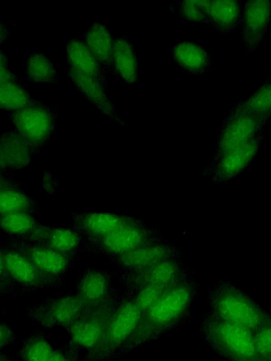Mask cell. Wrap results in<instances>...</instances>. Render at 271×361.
I'll return each instance as SVG.
<instances>
[{"mask_svg":"<svg viewBox=\"0 0 271 361\" xmlns=\"http://www.w3.org/2000/svg\"><path fill=\"white\" fill-rule=\"evenodd\" d=\"M209 311L217 317L253 332L271 320V313L243 290L221 281L208 295Z\"/></svg>","mask_w":271,"mask_h":361,"instance_id":"3957f363","label":"cell"},{"mask_svg":"<svg viewBox=\"0 0 271 361\" xmlns=\"http://www.w3.org/2000/svg\"><path fill=\"white\" fill-rule=\"evenodd\" d=\"M141 313L134 300L121 293L119 307L100 340L83 356V361H112L119 347L131 334Z\"/></svg>","mask_w":271,"mask_h":361,"instance_id":"5b68a950","label":"cell"},{"mask_svg":"<svg viewBox=\"0 0 271 361\" xmlns=\"http://www.w3.org/2000/svg\"><path fill=\"white\" fill-rule=\"evenodd\" d=\"M88 308L77 293H67L27 307L26 315L44 330L61 326L66 331Z\"/></svg>","mask_w":271,"mask_h":361,"instance_id":"9c48e42d","label":"cell"},{"mask_svg":"<svg viewBox=\"0 0 271 361\" xmlns=\"http://www.w3.org/2000/svg\"><path fill=\"white\" fill-rule=\"evenodd\" d=\"M80 348L69 342L59 348H54L50 361H83Z\"/></svg>","mask_w":271,"mask_h":361,"instance_id":"e575fe53","label":"cell"},{"mask_svg":"<svg viewBox=\"0 0 271 361\" xmlns=\"http://www.w3.org/2000/svg\"><path fill=\"white\" fill-rule=\"evenodd\" d=\"M30 243L77 257L82 245H83V238L73 228H66L44 225Z\"/></svg>","mask_w":271,"mask_h":361,"instance_id":"ffe728a7","label":"cell"},{"mask_svg":"<svg viewBox=\"0 0 271 361\" xmlns=\"http://www.w3.org/2000/svg\"><path fill=\"white\" fill-rule=\"evenodd\" d=\"M198 295L199 286L191 277L172 285L155 304L141 313L131 334L112 360L185 326Z\"/></svg>","mask_w":271,"mask_h":361,"instance_id":"6da1fadb","label":"cell"},{"mask_svg":"<svg viewBox=\"0 0 271 361\" xmlns=\"http://www.w3.org/2000/svg\"><path fill=\"white\" fill-rule=\"evenodd\" d=\"M4 243L23 254L46 279L50 288L64 283L77 258L30 243L9 239Z\"/></svg>","mask_w":271,"mask_h":361,"instance_id":"8fae6325","label":"cell"},{"mask_svg":"<svg viewBox=\"0 0 271 361\" xmlns=\"http://www.w3.org/2000/svg\"><path fill=\"white\" fill-rule=\"evenodd\" d=\"M7 62V57L1 49L0 53V83L21 80L19 76L8 70Z\"/></svg>","mask_w":271,"mask_h":361,"instance_id":"8d00e7d4","label":"cell"},{"mask_svg":"<svg viewBox=\"0 0 271 361\" xmlns=\"http://www.w3.org/2000/svg\"><path fill=\"white\" fill-rule=\"evenodd\" d=\"M121 294L116 290L102 302L88 308L66 330L69 343L87 351L100 340L119 306Z\"/></svg>","mask_w":271,"mask_h":361,"instance_id":"8992f818","label":"cell"},{"mask_svg":"<svg viewBox=\"0 0 271 361\" xmlns=\"http://www.w3.org/2000/svg\"><path fill=\"white\" fill-rule=\"evenodd\" d=\"M263 135L264 131L244 145L227 152L210 165L215 175L221 180H226L243 171L257 154Z\"/></svg>","mask_w":271,"mask_h":361,"instance_id":"ac0fdd59","label":"cell"},{"mask_svg":"<svg viewBox=\"0 0 271 361\" xmlns=\"http://www.w3.org/2000/svg\"><path fill=\"white\" fill-rule=\"evenodd\" d=\"M205 4L206 1H181L176 6V10L186 22L207 23Z\"/></svg>","mask_w":271,"mask_h":361,"instance_id":"d6a6232c","label":"cell"},{"mask_svg":"<svg viewBox=\"0 0 271 361\" xmlns=\"http://www.w3.org/2000/svg\"><path fill=\"white\" fill-rule=\"evenodd\" d=\"M11 28L6 25L2 20L1 21V43L3 44L9 36V30Z\"/></svg>","mask_w":271,"mask_h":361,"instance_id":"f35d334b","label":"cell"},{"mask_svg":"<svg viewBox=\"0 0 271 361\" xmlns=\"http://www.w3.org/2000/svg\"><path fill=\"white\" fill-rule=\"evenodd\" d=\"M174 61L188 75H201L212 66V59L201 45L191 41H181L170 50Z\"/></svg>","mask_w":271,"mask_h":361,"instance_id":"44dd1931","label":"cell"},{"mask_svg":"<svg viewBox=\"0 0 271 361\" xmlns=\"http://www.w3.org/2000/svg\"><path fill=\"white\" fill-rule=\"evenodd\" d=\"M190 277L177 258L170 259L147 268L121 273L119 282L125 293L151 285H171Z\"/></svg>","mask_w":271,"mask_h":361,"instance_id":"7c38bea8","label":"cell"},{"mask_svg":"<svg viewBox=\"0 0 271 361\" xmlns=\"http://www.w3.org/2000/svg\"><path fill=\"white\" fill-rule=\"evenodd\" d=\"M240 113L271 116V82H264L251 96L236 104L229 114Z\"/></svg>","mask_w":271,"mask_h":361,"instance_id":"4dcf8cb0","label":"cell"},{"mask_svg":"<svg viewBox=\"0 0 271 361\" xmlns=\"http://www.w3.org/2000/svg\"><path fill=\"white\" fill-rule=\"evenodd\" d=\"M40 208L36 201L28 195L16 180L1 174L0 214L26 213L36 216Z\"/></svg>","mask_w":271,"mask_h":361,"instance_id":"7402d4cb","label":"cell"},{"mask_svg":"<svg viewBox=\"0 0 271 361\" xmlns=\"http://www.w3.org/2000/svg\"><path fill=\"white\" fill-rule=\"evenodd\" d=\"M1 109L11 112L24 109L37 99L25 87L22 80L0 83Z\"/></svg>","mask_w":271,"mask_h":361,"instance_id":"f546056e","label":"cell"},{"mask_svg":"<svg viewBox=\"0 0 271 361\" xmlns=\"http://www.w3.org/2000/svg\"><path fill=\"white\" fill-rule=\"evenodd\" d=\"M25 75L34 83L59 85L57 71L52 59L44 52H34L27 59Z\"/></svg>","mask_w":271,"mask_h":361,"instance_id":"f1b7e54d","label":"cell"},{"mask_svg":"<svg viewBox=\"0 0 271 361\" xmlns=\"http://www.w3.org/2000/svg\"><path fill=\"white\" fill-rule=\"evenodd\" d=\"M37 153L17 129L1 134L0 166L1 173L23 170L32 163Z\"/></svg>","mask_w":271,"mask_h":361,"instance_id":"2e32d148","label":"cell"},{"mask_svg":"<svg viewBox=\"0 0 271 361\" xmlns=\"http://www.w3.org/2000/svg\"><path fill=\"white\" fill-rule=\"evenodd\" d=\"M66 62L67 66L72 67L93 78L105 90H107L106 74L84 40L76 37L68 41Z\"/></svg>","mask_w":271,"mask_h":361,"instance_id":"603a6c76","label":"cell"},{"mask_svg":"<svg viewBox=\"0 0 271 361\" xmlns=\"http://www.w3.org/2000/svg\"><path fill=\"white\" fill-rule=\"evenodd\" d=\"M265 83H269V82H271V75H270V77L266 80V81L265 82Z\"/></svg>","mask_w":271,"mask_h":361,"instance_id":"60d3db41","label":"cell"},{"mask_svg":"<svg viewBox=\"0 0 271 361\" xmlns=\"http://www.w3.org/2000/svg\"><path fill=\"white\" fill-rule=\"evenodd\" d=\"M199 331L206 345L227 361H260L253 332L246 328L207 310L201 317Z\"/></svg>","mask_w":271,"mask_h":361,"instance_id":"7a4b0ae2","label":"cell"},{"mask_svg":"<svg viewBox=\"0 0 271 361\" xmlns=\"http://www.w3.org/2000/svg\"><path fill=\"white\" fill-rule=\"evenodd\" d=\"M114 276L111 271L88 268L76 279V293L89 308L94 307L116 290L112 286Z\"/></svg>","mask_w":271,"mask_h":361,"instance_id":"e0dca14e","label":"cell"},{"mask_svg":"<svg viewBox=\"0 0 271 361\" xmlns=\"http://www.w3.org/2000/svg\"><path fill=\"white\" fill-rule=\"evenodd\" d=\"M114 37L104 24L94 23L86 31L84 41L96 57L105 74L110 73L115 78L113 64V44Z\"/></svg>","mask_w":271,"mask_h":361,"instance_id":"d4e9b609","label":"cell"},{"mask_svg":"<svg viewBox=\"0 0 271 361\" xmlns=\"http://www.w3.org/2000/svg\"><path fill=\"white\" fill-rule=\"evenodd\" d=\"M205 10L207 24L218 32L229 33L240 24L243 2L206 1Z\"/></svg>","mask_w":271,"mask_h":361,"instance_id":"484cf974","label":"cell"},{"mask_svg":"<svg viewBox=\"0 0 271 361\" xmlns=\"http://www.w3.org/2000/svg\"><path fill=\"white\" fill-rule=\"evenodd\" d=\"M0 225L6 239L31 243L44 226L35 216L11 213L0 216Z\"/></svg>","mask_w":271,"mask_h":361,"instance_id":"4316f807","label":"cell"},{"mask_svg":"<svg viewBox=\"0 0 271 361\" xmlns=\"http://www.w3.org/2000/svg\"><path fill=\"white\" fill-rule=\"evenodd\" d=\"M271 116L250 114H228L224 120L210 165L227 152L244 145L265 131Z\"/></svg>","mask_w":271,"mask_h":361,"instance_id":"30bf717a","label":"cell"},{"mask_svg":"<svg viewBox=\"0 0 271 361\" xmlns=\"http://www.w3.org/2000/svg\"><path fill=\"white\" fill-rule=\"evenodd\" d=\"M240 25L246 52L256 51L271 25V1H245Z\"/></svg>","mask_w":271,"mask_h":361,"instance_id":"5bb4252c","label":"cell"},{"mask_svg":"<svg viewBox=\"0 0 271 361\" xmlns=\"http://www.w3.org/2000/svg\"><path fill=\"white\" fill-rule=\"evenodd\" d=\"M0 293L13 297L50 288L32 263L21 252L4 243L0 249Z\"/></svg>","mask_w":271,"mask_h":361,"instance_id":"277c9868","label":"cell"},{"mask_svg":"<svg viewBox=\"0 0 271 361\" xmlns=\"http://www.w3.org/2000/svg\"><path fill=\"white\" fill-rule=\"evenodd\" d=\"M253 338L260 361H271V320L254 331Z\"/></svg>","mask_w":271,"mask_h":361,"instance_id":"836d02e7","label":"cell"},{"mask_svg":"<svg viewBox=\"0 0 271 361\" xmlns=\"http://www.w3.org/2000/svg\"><path fill=\"white\" fill-rule=\"evenodd\" d=\"M54 350L44 330L38 328L22 341L16 357L21 361H50Z\"/></svg>","mask_w":271,"mask_h":361,"instance_id":"83f0119b","label":"cell"},{"mask_svg":"<svg viewBox=\"0 0 271 361\" xmlns=\"http://www.w3.org/2000/svg\"><path fill=\"white\" fill-rule=\"evenodd\" d=\"M72 228L84 241L103 238L142 221L121 213L76 212L72 216Z\"/></svg>","mask_w":271,"mask_h":361,"instance_id":"4fadbf2b","label":"cell"},{"mask_svg":"<svg viewBox=\"0 0 271 361\" xmlns=\"http://www.w3.org/2000/svg\"><path fill=\"white\" fill-rule=\"evenodd\" d=\"M54 180H55L52 178V177H51V175L49 173H44V184L45 185L44 190L47 192H50L52 193V191L55 190L54 188L56 187V182Z\"/></svg>","mask_w":271,"mask_h":361,"instance_id":"74e56055","label":"cell"},{"mask_svg":"<svg viewBox=\"0 0 271 361\" xmlns=\"http://www.w3.org/2000/svg\"><path fill=\"white\" fill-rule=\"evenodd\" d=\"M175 247L163 240L154 243L128 253L108 259L122 273L139 271L159 262L177 258Z\"/></svg>","mask_w":271,"mask_h":361,"instance_id":"9a60e30c","label":"cell"},{"mask_svg":"<svg viewBox=\"0 0 271 361\" xmlns=\"http://www.w3.org/2000/svg\"><path fill=\"white\" fill-rule=\"evenodd\" d=\"M66 75L73 82L77 92L102 114L119 125H125L117 114L114 105L106 95V90L96 80L70 66H67Z\"/></svg>","mask_w":271,"mask_h":361,"instance_id":"d6986e66","label":"cell"},{"mask_svg":"<svg viewBox=\"0 0 271 361\" xmlns=\"http://www.w3.org/2000/svg\"><path fill=\"white\" fill-rule=\"evenodd\" d=\"M174 284L147 286L131 293H123L131 297L143 312L155 304Z\"/></svg>","mask_w":271,"mask_h":361,"instance_id":"1f68e13d","label":"cell"},{"mask_svg":"<svg viewBox=\"0 0 271 361\" xmlns=\"http://www.w3.org/2000/svg\"><path fill=\"white\" fill-rule=\"evenodd\" d=\"M17 357L14 356L13 354L11 353H1L0 355V361H20L16 359Z\"/></svg>","mask_w":271,"mask_h":361,"instance_id":"ab89813d","label":"cell"},{"mask_svg":"<svg viewBox=\"0 0 271 361\" xmlns=\"http://www.w3.org/2000/svg\"><path fill=\"white\" fill-rule=\"evenodd\" d=\"M161 240L157 231L140 222L103 238L84 240L83 247L91 253L109 259Z\"/></svg>","mask_w":271,"mask_h":361,"instance_id":"ba28073f","label":"cell"},{"mask_svg":"<svg viewBox=\"0 0 271 361\" xmlns=\"http://www.w3.org/2000/svg\"><path fill=\"white\" fill-rule=\"evenodd\" d=\"M16 338L12 328L5 322L0 324V350L3 353L4 349L11 345Z\"/></svg>","mask_w":271,"mask_h":361,"instance_id":"d590c367","label":"cell"},{"mask_svg":"<svg viewBox=\"0 0 271 361\" xmlns=\"http://www.w3.org/2000/svg\"><path fill=\"white\" fill-rule=\"evenodd\" d=\"M113 64L114 79L124 87L138 81V59L133 43L126 35L114 39Z\"/></svg>","mask_w":271,"mask_h":361,"instance_id":"cb8c5ba5","label":"cell"},{"mask_svg":"<svg viewBox=\"0 0 271 361\" xmlns=\"http://www.w3.org/2000/svg\"><path fill=\"white\" fill-rule=\"evenodd\" d=\"M57 108L40 100L10 114L11 121L37 154L51 142L57 128Z\"/></svg>","mask_w":271,"mask_h":361,"instance_id":"52a82bcc","label":"cell"}]
</instances>
